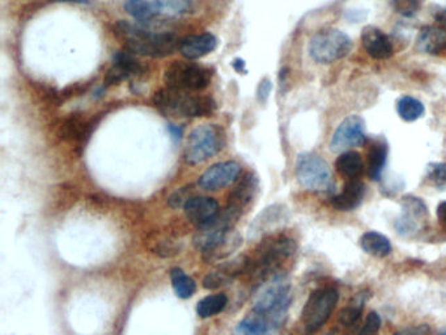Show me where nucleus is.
Instances as JSON below:
<instances>
[{
	"instance_id": "1",
	"label": "nucleus",
	"mask_w": 446,
	"mask_h": 335,
	"mask_svg": "<svg viewBox=\"0 0 446 335\" xmlns=\"http://www.w3.org/2000/svg\"><path fill=\"white\" fill-rule=\"evenodd\" d=\"M145 23L121 22L117 25L118 33L124 38V49L135 56L165 58L179 49V41L173 33L154 32Z\"/></svg>"
},
{
	"instance_id": "2",
	"label": "nucleus",
	"mask_w": 446,
	"mask_h": 335,
	"mask_svg": "<svg viewBox=\"0 0 446 335\" xmlns=\"http://www.w3.org/2000/svg\"><path fill=\"white\" fill-rule=\"evenodd\" d=\"M296 249L297 245L290 237H270L258 246L254 257L249 258V268L246 272H250L253 278L262 281L271 279L278 275L281 263L293 257Z\"/></svg>"
},
{
	"instance_id": "3",
	"label": "nucleus",
	"mask_w": 446,
	"mask_h": 335,
	"mask_svg": "<svg viewBox=\"0 0 446 335\" xmlns=\"http://www.w3.org/2000/svg\"><path fill=\"white\" fill-rule=\"evenodd\" d=\"M154 104L163 114L177 118L208 117L216 111V102L211 97L194 96L189 92L170 88L158 90Z\"/></svg>"
},
{
	"instance_id": "4",
	"label": "nucleus",
	"mask_w": 446,
	"mask_h": 335,
	"mask_svg": "<svg viewBox=\"0 0 446 335\" xmlns=\"http://www.w3.org/2000/svg\"><path fill=\"white\" fill-rule=\"evenodd\" d=\"M290 300V283L283 275L278 274L272 277L258 293L251 309L265 314L272 327L276 330L287 318Z\"/></svg>"
},
{
	"instance_id": "5",
	"label": "nucleus",
	"mask_w": 446,
	"mask_h": 335,
	"mask_svg": "<svg viewBox=\"0 0 446 335\" xmlns=\"http://www.w3.org/2000/svg\"><path fill=\"white\" fill-rule=\"evenodd\" d=\"M225 145L223 129L217 124H201L189 135L185 160L190 165H198L217 155Z\"/></svg>"
},
{
	"instance_id": "6",
	"label": "nucleus",
	"mask_w": 446,
	"mask_h": 335,
	"mask_svg": "<svg viewBox=\"0 0 446 335\" xmlns=\"http://www.w3.org/2000/svg\"><path fill=\"white\" fill-rule=\"evenodd\" d=\"M296 177L305 190L326 193L334 188L329 164L315 154H302L297 157Z\"/></svg>"
},
{
	"instance_id": "7",
	"label": "nucleus",
	"mask_w": 446,
	"mask_h": 335,
	"mask_svg": "<svg viewBox=\"0 0 446 335\" xmlns=\"http://www.w3.org/2000/svg\"><path fill=\"white\" fill-rule=\"evenodd\" d=\"M211 78L208 68L190 62H173L164 74L167 88L189 93L206 90L211 83Z\"/></svg>"
},
{
	"instance_id": "8",
	"label": "nucleus",
	"mask_w": 446,
	"mask_h": 335,
	"mask_svg": "<svg viewBox=\"0 0 446 335\" xmlns=\"http://www.w3.org/2000/svg\"><path fill=\"white\" fill-rule=\"evenodd\" d=\"M339 293L333 287L313 291L302 309V325L308 334L318 332L334 312Z\"/></svg>"
},
{
	"instance_id": "9",
	"label": "nucleus",
	"mask_w": 446,
	"mask_h": 335,
	"mask_svg": "<svg viewBox=\"0 0 446 335\" xmlns=\"http://www.w3.org/2000/svg\"><path fill=\"white\" fill-rule=\"evenodd\" d=\"M352 41L346 33L338 29H326L313 35L309 42V54L317 63H333L348 56Z\"/></svg>"
},
{
	"instance_id": "10",
	"label": "nucleus",
	"mask_w": 446,
	"mask_h": 335,
	"mask_svg": "<svg viewBox=\"0 0 446 335\" xmlns=\"http://www.w3.org/2000/svg\"><path fill=\"white\" fill-rule=\"evenodd\" d=\"M367 140L365 122L358 115H349L338 126L330 142L333 152H346L348 149L363 145Z\"/></svg>"
},
{
	"instance_id": "11",
	"label": "nucleus",
	"mask_w": 446,
	"mask_h": 335,
	"mask_svg": "<svg viewBox=\"0 0 446 335\" xmlns=\"http://www.w3.org/2000/svg\"><path fill=\"white\" fill-rule=\"evenodd\" d=\"M241 173V165L236 161H223L208 168L198 181L203 190L216 191L233 183Z\"/></svg>"
},
{
	"instance_id": "12",
	"label": "nucleus",
	"mask_w": 446,
	"mask_h": 335,
	"mask_svg": "<svg viewBox=\"0 0 446 335\" xmlns=\"http://www.w3.org/2000/svg\"><path fill=\"white\" fill-rule=\"evenodd\" d=\"M249 268V258H236L226 263L220 265L211 272H208L203 279V287L206 290H217L231 284L237 275L246 272Z\"/></svg>"
},
{
	"instance_id": "13",
	"label": "nucleus",
	"mask_w": 446,
	"mask_h": 335,
	"mask_svg": "<svg viewBox=\"0 0 446 335\" xmlns=\"http://www.w3.org/2000/svg\"><path fill=\"white\" fill-rule=\"evenodd\" d=\"M142 71L143 68L135 59V54L124 49L122 51H117L114 54L112 67L109 68L104 83L105 85H114L126 79L140 74Z\"/></svg>"
},
{
	"instance_id": "14",
	"label": "nucleus",
	"mask_w": 446,
	"mask_h": 335,
	"mask_svg": "<svg viewBox=\"0 0 446 335\" xmlns=\"http://www.w3.org/2000/svg\"><path fill=\"white\" fill-rule=\"evenodd\" d=\"M183 211L190 222L198 227H203L212 222L219 213V203L210 197H191L185 203Z\"/></svg>"
},
{
	"instance_id": "15",
	"label": "nucleus",
	"mask_w": 446,
	"mask_h": 335,
	"mask_svg": "<svg viewBox=\"0 0 446 335\" xmlns=\"http://www.w3.org/2000/svg\"><path fill=\"white\" fill-rule=\"evenodd\" d=\"M217 47V38L211 33L191 34L179 40V51L188 60L201 59Z\"/></svg>"
},
{
	"instance_id": "16",
	"label": "nucleus",
	"mask_w": 446,
	"mask_h": 335,
	"mask_svg": "<svg viewBox=\"0 0 446 335\" xmlns=\"http://www.w3.org/2000/svg\"><path fill=\"white\" fill-rule=\"evenodd\" d=\"M361 42L369 56L379 60L389 59L393 56V46L386 34L379 28L367 26L361 34Z\"/></svg>"
},
{
	"instance_id": "17",
	"label": "nucleus",
	"mask_w": 446,
	"mask_h": 335,
	"mask_svg": "<svg viewBox=\"0 0 446 335\" xmlns=\"http://www.w3.org/2000/svg\"><path fill=\"white\" fill-rule=\"evenodd\" d=\"M365 195V185L360 179H348L340 194L331 199V206L338 211H352L357 209Z\"/></svg>"
},
{
	"instance_id": "18",
	"label": "nucleus",
	"mask_w": 446,
	"mask_h": 335,
	"mask_svg": "<svg viewBox=\"0 0 446 335\" xmlns=\"http://www.w3.org/2000/svg\"><path fill=\"white\" fill-rule=\"evenodd\" d=\"M416 49L431 56L446 54V29L425 26L419 33Z\"/></svg>"
},
{
	"instance_id": "19",
	"label": "nucleus",
	"mask_w": 446,
	"mask_h": 335,
	"mask_svg": "<svg viewBox=\"0 0 446 335\" xmlns=\"http://www.w3.org/2000/svg\"><path fill=\"white\" fill-rule=\"evenodd\" d=\"M258 190V179L253 173H246L240 183L236 186L235 190L229 195L228 207L241 213L246 206L253 201Z\"/></svg>"
},
{
	"instance_id": "20",
	"label": "nucleus",
	"mask_w": 446,
	"mask_h": 335,
	"mask_svg": "<svg viewBox=\"0 0 446 335\" xmlns=\"http://www.w3.org/2000/svg\"><path fill=\"white\" fill-rule=\"evenodd\" d=\"M275 332L267 317L251 309L245 318L236 326L233 335H268Z\"/></svg>"
},
{
	"instance_id": "21",
	"label": "nucleus",
	"mask_w": 446,
	"mask_h": 335,
	"mask_svg": "<svg viewBox=\"0 0 446 335\" xmlns=\"http://www.w3.org/2000/svg\"><path fill=\"white\" fill-rule=\"evenodd\" d=\"M361 249L373 257L385 258L391 253L390 240L376 231H369L360 237Z\"/></svg>"
},
{
	"instance_id": "22",
	"label": "nucleus",
	"mask_w": 446,
	"mask_h": 335,
	"mask_svg": "<svg viewBox=\"0 0 446 335\" xmlns=\"http://www.w3.org/2000/svg\"><path fill=\"white\" fill-rule=\"evenodd\" d=\"M241 244H242L241 236L232 229L222 241H219L211 249L203 252V258L207 262H219L224 258L229 257Z\"/></svg>"
},
{
	"instance_id": "23",
	"label": "nucleus",
	"mask_w": 446,
	"mask_h": 335,
	"mask_svg": "<svg viewBox=\"0 0 446 335\" xmlns=\"http://www.w3.org/2000/svg\"><path fill=\"white\" fill-rule=\"evenodd\" d=\"M368 299L369 295L367 291L358 292L356 296L348 302V305L339 313V317H338L339 324L342 325L343 327H348V329L356 326L361 318V313H363L364 305Z\"/></svg>"
},
{
	"instance_id": "24",
	"label": "nucleus",
	"mask_w": 446,
	"mask_h": 335,
	"mask_svg": "<svg viewBox=\"0 0 446 335\" xmlns=\"http://www.w3.org/2000/svg\"><path fill=\"white\" fill-rule=\"evenodd\" d=\"M336 170L348 179H355L363 173V160L355 151H346L340 154L335 161Z\"/></svg>"
},
{
	"instance_id": "25",
	"label": "nucleus",
	"mask_w": 446,
	"mask_h": 335,
	"mask_svg": "<svg viewBox=\"0 0 446 335\" xmlns=\"http://www.w3.org/2000/svg\"><path fill=\"white\" fill-rule=\"evenodd\" d=\"M388 161V145L382 140H377L370 145L368 152L369 177L374 181H379L382 174V170Z\"/></svg>"
},
{
	"instance_id": "26",
	"label": "nucleus",
	"mask_w": 446,
	"mask_h": 335,
	"mask_svg": "<svg viewBox=\"0 0 446 335\" xmlns=\"http://www.w3.org/2000/svg\"><path fill=\"white\" fill-rule=\"evenodd\" d=\"M156 15L176 17L194 10L192 0H151Z\"/></svg>"
},
{
	"instance_id": "27",
	"label": "nucleus",
	"mask_w": 446,
	"mask_h": 335,
	"mask_svg": "<svg viewBox=\"0 0 446 335\" xmlns=\"http://www.w3.org/2000/svg\"><path fill=\"white\" fill-rule=\"evenodd\" d=\"M123 8L138 23H149L156 16L149 0H124Z\"/></svg>"
},
{
	"instance_id": "28",
	"label": "nucleus",
	"mask_w": 446,
	"mask_h": 335,
	"mask_svg": "<svg viewBox=\"0 0 446 335\" xmlns=\"http://www.w3.org/2000/svg\"><path fill=\"white\" fill-rule=\"evenodd\" d=\"M170 279L173 290L179 299H189L197 291V284L194 279L186 275L185 271L181 268H172Z\"/></svg>"
},
{
	"instance_id": "29",
	"label": "nucleus",
	"mask_w": 446,
	"mask_h": 335,
	"mask_svg": "<svg viewBox=\"0 0 446 335\" xmlns=\"http://www.w3.org/2000/svg\"><path fill=\"white\" fill-rule=\"evenodd\" d=\"M226 304H228V297L224 293L210 295L198 302L197 313L201 318H210L223 312Z\"/></svg>"
},
{
	"instance_id": "30",
	"label": "nucleus",
	"mask_w": 446,
	"mask_h": 335,
	"mask_svg": "<svg viewBox=\"0 0 446 335\" xmlns=\"http://www.w3.org/2000/svg\"><path fill=\"white\" fill-rule=\"evenodd\" d=\"M397 112L403 121L413 122L424 114V105L411 96H404L397 104Z\"/></svg>"
},
{
	"instance_id": "31",
	"label": "nucleus",
	"mask_w": 446,
	"mask_h": 335,
	"mask_svg": "<svg viewBox=\"0 0 446 335\" xmlns=\"http://www.w3.org/2000/svg\"><path fill=\"white\" fill-rule=\"evenodd\" d=\"M402 213H407L415 219H419L423 222L428 216V207L420 198L413 195H406L402 199Z\"/></svg>"
},
{
	"instance_id": "32",
	"label": "nucleus",
	"mask_w": 446,
	"mask_h": 335,
	"mask_svg": "<svg viewBox=\"0 0 446 335\" xmlns=\"http://www.w3.org/2000/svg\"><path fill=\"white\" fill-rule=\"evenodd\" d=\"M425 179L438 190H446V163H432L425 169Z\"/></svg>"
},
{
	"instance_id": "33",
	"label": "nucleus",
	"mask_w": 446,
	"mask_h": 335,
	"mask_svg": "<svg viewBox=\"0 0 446 335\" xmlns=\"http://www.w3.org/2000/svg\"><path fill=\"white\" fill-rule=\"evenodd\" d=\"M422 223L423 222L415 219L413 216L402 213L401 216L395 220L394 227H395L397 234L402 237H413L420 231Z\"/></svg>"
},
{
	"instance_id": "34",
	"label": "nucleus",
	"mask_w": 446,
	"mask_h": 335,
	"mask_svg": "<svg viewBox=\"0 0 446 335\" xmlns=\"http://www.w3.org/2000/svg\"><path fill=\"white\" fill-rule=\"evenodd\" d=\"M381 329V317L377 312H370L363 325L357 327V335H377Z\"/></svg>"
},
{
	"instance_id": "35",
	"label": "nucleus",
	"mask_w": 446,
	"mask_h": 335,
	"mask_svg": "<svg viewBox=\"0 0 446 335\" xmlns=\"http://www.w3.org/2000/svg\"><path fill=\"white\" fill-rule=\"evenodd\" d=\"M420 7L419 0H394V8L402 16L411 17Z\"/></svg>"
},
{
	"instance_id": "36",
	"label": "nucleus",
	"mask_w": 446,
	"mask_h": 335,
	"mask_svg": "<svg viewBox=\"0 0 446 335\" xmlns=\"http://www.w3.org/2000/svg\"><path fill=\"white\" fill-rule=\"evenodd\" d=\"M189 188H182L179 190L176 191L170 198H169V204L174 209L177 207H181V206H185V203L189 201L190 198L192 195H190V190H188Z\"/></svg>"
},
{
	"instance_id": "37",
	"label": "nucleus",
	"mask_w": 446,
	"mask_h": 335,
	"mask_svg": "<svg viewBox=\"0 0 446 335\" xmlns=\"http://www.w3.org/2000/svg\"><path fill=\"white\" fill-rule=\"evenodd\" d=\"M429 333H431L429 325L419 324L415 325V326L413 325L407 326L393 335H429Z\"/></svg>"
},
{
	"instance_id": "38",
	"label": "nucleus",
	"mask_w": 446,
	"mask_h": 335,
	"mask_svg": "<svg viewBox=\"0 0 446 335\" xmlns=\"http://www.w3.org/2000/svg\"><path fill=\"white\" fill-rule=\"evenodd\" d=\"M271 90H272V83L268 79H263L258 85V100L261 101L262 104H265L268 100V97H270Z\"/></svg>"
},
{
	"instance_id": "39",
	"label": "nucleus",
	"mask_w": 446,
	"mask_h": 335,
	"mask_svg": "<svg viewBox=\"0 0 446 335\" xmlns=\"http://www.w3.org/2000/svg\"><path fill=\"white\" fill-rule=\"evenodd\" d=\"M167 131H169V134H170V138H172L176 143L181 142L183 131H182V129H181L179 126L173 124V123H169V124H167Z\"/></svg>"
},
{
	"instance_id": "40",
	"label": "nucleus",
	"mask_w": 446,
	"mask_h": 335,
	"mask_svg": "<svg viewBox=\"0 0 446 335\" xmlns=\"http://www.w3.org/2000/svg\"><path fill=\"white\" fill-rule=\"evenodd\" d=\"M437 218H438V220H440L441 223L446 225V201L441 202V203L438 204V207H437Z\"/></svg>"
},
{
	"instance_id": "41",
	"label": "nucleus",
	"mask_w": 446,
	"mask_h": 335,
	"mask_svg": "<svg viewBox=\"0 0 446 335\" xmlns=\"http://www.w3.org/2000/svg\"><path fill=\"white\" fill-rule=\"evenodd\" d=\"M233 67L238 71V72H246L245 62L241 59H236L233 63Z\"/></svg>"
},
{
	"instance_id": "42",
	"label": "nucleus",
	"mask_w": 446,
	"mask_h": 335,
	"mask_svg": "<svg viewBox=\"0 0 446 335\" xmlns=\"http://www.w3.org/2000/svg\"><path fill=\"white\" fill-rule=\"evenodd\" d=\"M53 3H75V4H88L90 0H49Z\"/></svg>"
},
{
	"instance_id": "43",
	"label": "nucleus",
	"mask_w": 446,
	"mask_h": 335,
	"mask_svg": "<svg viewBox=\"0 0 446 335\" xmlns=\"http://www.w3.org/2000/svg\"><path fill=\"white\" fill-rule=\"evenodd\" d=\"M437 19H438V22H440V23L443 24V25L445 26V29H446V13H443V15H440V16H438Z\"/></svg>"
},
{
	"instance_id": "44",
	"label": "nucleus",
	"mask_w": 446,
	"mask_h": 335,
	"mask_svg": "<svg viewBox=\"0 0 446 335\" xmlns=\"http://www.w3.org/2000/svg\"><path fill=\"white\" fill-rule=\"evenodd\" d=\"M324 335H336V330H330L327 333H324Z\"/></svg>"
},
{
	"instance_id": "45",
	"label": "nucleus",
	"mask_w": 446,
	"mask_h": 335,
	"mask_svg": "<svg viewBox=\"0 0 446 335\" xmlns=\"http://www.w3.org/2000/svg\"><path fill=\"white\" fill-rule=\"evenodd\" d=\"M438 335H446V330L445 332H443V333H440Z\"/></svg>"
}]
</instances>
